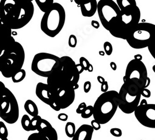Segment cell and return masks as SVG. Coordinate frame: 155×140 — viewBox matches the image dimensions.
<instances>
[{"mask_svg":"<svg viewBox=\"0 0 155 140\" xmlns=\"http://www.w3.org/2000/svg\"><path fill=\"white\" fill-rule=\"evenodd\" d=\"M86 107H87V106L85 103H81L78 106V108L76 109V113L78 114H81L83 113V112L84 110V109L86 108Z\"/></svg>","mask_w":155,"mask_h":140,"instance_id":"obj_35","label":"cell"},{"mask_svg":"<svg viewBox=\"0 0 155 140\" xmlns=\"http://www.w3.org/2000/svg\"><path fill=\"white\" fill-rule=\"evenodd\" d=\"M80 63L81 65L83 68H84V71H87V70L89 67V65H90V64H91V63H89V61L86 58H84L83 57H81L80 58Z\"/></svg>","mask_w":155,"mask_h":140,"instance_id":"obj_30","label":"cell"},{"mask_svg":"<svg viewBox=\"0 0 155 140\" xmlns=\"http://www.w3.org/2000/svg\"><path fill=\"white\" fill-rule=\"evenodd\" d=\"M104 52L105 54L108 55L110 56L113 52V47L112 44L109 42H105L104 44Z\"/></svg>","mask_w":155,"mask_h":140,"instance_id":"obj_28","label":"cell"},{"mask_svg":"<svg viewBox=\"0 0 155 140\" xmlns=\"http://www.w3.org/2000/svg\"><path fill=\"white\" fill-rule=\"evenodd\" d=\"M141 96H143L145 98H150L151 97V91L149 90H148L147 88H144L143 90H141Z\"/></svg>","mask_w":155,"mask_h":140,"instance_id":"obj_37","label":"cell"},{"mask_svg":"<svg viewBox=\"0 0 155 140\" xmlns=\"http://www.w3.org/2000/svg\"><path fill=\"white\" fill-rule=\"evenodd\" d=\"M58 119L62 122H66L68 119V116L66 113H60V114H58Z\"/></svg>","mask_w":155,"mask_h":140,"instance_id":"obj_39","label":"cell"},{"mask_svg":"<svg viewBox=\"0 0 155 140\" xmlns=\"http://www.w3.org/2000/svg\"><path fill=\"white\" fill-rule=\"evenodd\" d=\"M150 83H151V80H150V78L149 77H148L147 80V82H146V84H145V88H147L150 86Z\"/></svg>","mask_w":155,"mask_h":140,"instance_id":"obj_48","label":"cell"},{"mask_svg":"<svg viewBox=\"0 0 155 140\" xmlns=\"http://www.w3.org/2000/svg\"><path fill=\"white\" fill-rule=\"evenodd\" d=\"M141 88L135 83H124L119 93V107L126 114L134 113L141 100Z\"/></svg>","mask_w":155,"mask_h":140,"instance_id":"obj_7","label":"cell"},{"mask_svg":"<svg viewBox=\"0 0 155 140\" xmlns=\"http://www.w3.org/2000/svg\"><path fill=\"white\" fill-rule=\"evenodd\" d=\"M80 6L82 15L84 17L91 18L97 12V0H89L81 3Z\"/></svg>","mask_w":155,"mask_h":140,"instance_id":"obj_18","label":"cell"},{"mask_svg":"<svg viewBox=\"0 0 155 140\" xmlns=\"http://www.w3.org/2000/svg\"><path fill=\"white\" fill-rule=\"evenodd\" d=\"M91 89V83L90 81H86L83 86V90L85 93H88Z\"/></svg>","mask_w":155,"mask_h":140,"instance_id":"obj_38","label":"cell"},{"mask_svg":"<svg viewBox=\"0 0 155 140\" xmlns=\"http://www.w3.org/2000/svg\"><path fill=\"white\" fill-rule=\"evenodd\" d=\"M119 93L116 91H108L101 94L93 106L94 119L101 125L107 123L119 107Z\"/></svg>","mask_w":155,"mask_h":140,"instance_id":"obj_3","label":"cell"},{"mask_svg":"<svg viewBox=\"0 0 155 140\" xmlns=\"http://www.w3.org/2000/svg\"><path fill=\"white\" fill-rule=\"evenodd\" d=\"M83 119H89L93 116V106H88L81 114Z\"/></svg>","mask_w":155,"mask_h":140,"instance_id":"obj_26","label":"cell"},{"mask_svg":"<svg viewBox=\"0 0 155 140\" xmlns=\"http://www.w3.org/2000/svg\"><path fill=\"white\" fill-rule=\"evenodd\" d=\"M24 108L25 111L32 117L38 115V109L37 104L31 99H28L25 102Z\"/></svg>","mask_w":155,"mask_h":140,"instance_id":"obj_19","label":"cell"},{"mask_svg":"<svg viewBox=\"0 0 155 140\" xmlns=\"http://www.w3.org/2000/svg\"><path fill=\"white\" fill-rule=\"evenodd\" d=\"M148 76V71L144 63L135 59L129 61L124 76V83L131 81L136 83L143 90L145 88Z\"/></svg>","mask_w":155,"mask_h":140,"instance_id":"obj_11","label":"cell"},{"mask_svg":"<svg viewBox=\"0 0 155 140\" xmlns=\"http://www.w3.org/2000/svg\"><path fill=\"white\" fill-rule=\"evenodd\" d=\"M126 41L134 49L148 47L155 41V25L148 22H139L128 34Z\"/></svg>","mask_w":155,"mask_h":140,"instance_id":"obj_6","label":"cell"},{"mask_svg":"<svg viewBox=\"0 0 155 140\" xmlns=\"http://www.w3.org/2000/svg\"><path fill=\"white\" fill-rule=\"evenodd\" d=\"M136 119L141 125L149 129H155V104L138 106L134 112Z\"/></svg>","mask_w":155,"mask_h":140,"instance_id":"obj_12","label":"cell"},{"mask_svg":"<svg viewBox=\"0 0 155 140\" xmlns=\"http://www.w3.org/2000/svg\"><path fill=\"white\" fill-rule=\"evenodd\" d=\"M0 140H8V139L6 137H5V136L0 135Z\"/></svg>","mask_w":155,"mask_h":140,"instance_id":"obj_51","label":"cell"},{"mask_svg":"<svg viewBox=\"0 0 155 140\" xmlns=\"http://www.w3.org/2000/svg\"><path fill=\"white\" fill-rule=\"evenodd\" d=\"M35 2L41 11L45 12L54 3V0H35Z\"/></svg>","mask_w":155,"mask_h":140,"instance_id":"obj_21","label":"cell"},{"mask_svg":"<svg viewBox=\"0 0 155 140\" xmlns=\"http://www.w3.org/2000/svg\"><path fill=\"white\" fill-rule=\"evenodd\" d=\"M61 67L60 58L46 52L35 55L31 63V70L37 75L44 78H48Z\"/></svg>","mask_w":155,"mask_h":140,"instance_id":"obj_8","label":"cell"},{"mask_svg":"<svg viewBox=\"0 0 155 140\" xmlns=\"http://www.w3.org/2000/svg\"><path fill=\"white\" fill-rule=\"evenodd\" d=\"M15 42L12 35V30L0 21V57Z\"/></svg>","mask_w":155,"mask_h":140,"instance_id":"obj_15","label":"cell"},{"mask_svg":"<svg viewBox=\"0 0 155 140\" xmlns=\"http://www.w3.org/2000/svg\"><path fill=\"white\" fill-rule=\"evenodd\" d=\"M93 70H94V68H93V66L91 64H90V65H89V68H88L87 71H88L89 72H93Z\"/></svg>","mask_w":155,"mask_h":140,"instance_id":"obj_49","label":"cell"},{"mask_svg":"<svg viewBox=\"0 0 155 140\" xmlns=\"http://www.w3.org/2000/svg\"><path fill=\"white\" fill-rule=\"evenodd\" d=\"M99 54L101 55V56H104V55L106 54L104 51H99Z\"/></svg>","mask_w":155,"mask_h":140,"instance_id":"obj_50","label":"cell"},{"mask_svg":"<svg viewBox=\"0 0 155 140\" xmlns=\"http://www.w3.org/2000/svg\"><path fill=\"white\" fill-rule=\"evenodd\" d=\"M66 21V12L58 3H54L45 12L41 21V29L47 36L55 37L61 31Z\"/></svg>","mask_w":155,"mask_h":140,"instance_id":"obj_4","label":"cell"},{"mask_svg":"<svg viewBox=\"0 0 155 140\" xmlns=\"http://www.w3.org/2000/svg\"><path fill=\"white\" fill-rule=\"evenodd\" d=\"M37 131L47 140H58L56 130L47 120L42 119L38 125Z\"/></svg>","mask_w":155,"mask_h":140,"instance_id":"obj_16","label":"cell"},{"mask_svg":"<svg viewBox=\"0 0 155 140\" xmlns=\"http://www.w3.org/2000/svg\"><path fill=\"white\" fill-rule=\"evenodd\" d=\"M34 6L30 0H1L0 21L11 30L23 28L32 20Z\"/></svg>","mask_w":155,"mask_h":140,"instance_id":"obj_1","label":"cell"},{"mask_svg":"<svg viewBox=\"0 0 155 140\" xmlns=\"http://www.w3.org/2000/svg\"><path fill=\"white\" fill-rule=\"evenodd\" d=\"M94 131L91 125L83 124L76 131L72 140H91Z\"/></svg>","mask_w":155,"mask_h":140,"instance_id":"obj_17","label":"cell"},{"mask_svg":"<svg viewBox=\"0 0 155 140\" xmlns=\"http://www.w3.org/2000/svg\"><path fill=\"white\" fill-rule=\"evenodd\" d=\"M25 76H26V72L25 70L21 69L19 71L12 76L11 80L14 83H19L25 79Z\"/></svg>","mask_w":155,"mask_h":140,"instance_id":"obj_23","label":"cell"},{"mask_svg":"<svg viewBox=\"0 0 155 140\" xmlns=\"http://www.w3.org/2000/svg\"><path fill=\"white\" fill-rule=\"evenodd\" d=\"M64 131H65V133L68 138H72L76 131L74 123L71 122H67L65 127H64Z\"/></svg>","mask_w":155,"mask_h":140,"instance_id":"obj_22","label":"cell"},{"mask_svg":"<svg viewBox=\"0 0 155 140\" xmlns=\"http://www.w3.org/2000/svg\"><path fill=\"white\" fill-rule=\"evenodd\" d=\"M30 1H31V2H32V1H33V0H30Z\"/></svg>","mask_w":155,"mask_h":140,"instance_id":"obj_53","label":"cell"},{"mask_svg":"<svg viewBox=\"0 0 155 140\" xmlns=\"http://www.w3.org/2000/svg\"><path fill=\"white\" fill-rule=\"evenodd\" d=\"M74 1L76 4H77L78 5H80L81 3L87 2V1H89V0H74Z\"/></svg>","mask_w":155,"mask_h":140,"instance_id":"obj_45","label":"cell"},{"mask_svg":"<svg viewBox=\"0 0 155 140\" xmlns=\"http://www.w3.org/2000/svg\"><path fill=\"white\" fill-rule=\"evenodd\" d=\"M19 117L18 102L14 94L8 88L0 102V118L12 125L16 123Z\"/></svg>","mask_w":155,"mask_h":140,"instance_id":"obj_9","label":"cell"},{"mask_svg":"<svg viewBox=\"0 0 155 140\" xmlns=\"http://www.w3.org/2000/svg\"><path fill=\"white\" fill-rule=\"evenodd\" d=\"M152 69H153V71H154V73H155V65H154V66H153V68H152Z\"/></svg>","mask_w":155,"mask_h":140,"instance_id":"obj_52","label":"cell"},{"mask_svg":"<svg viewBox=\"0 0 155 140\" xmlns=\"http://www.w3.org/2000/svg\"><path fill=\"white\" fill-rule=\"evenodd\" d=\"M35 94L37 97L45 104L49 106L55 111H60L61 109L57 105L51 94L50 89L47 83H38L35 87Z\"/></svg>","mask_w":155,"mask_h":140,"instance_id":"obj_14","label":"cell"},{"mask_svg":"<svg viewBox=\"0 0 155 140\" xmlns=\"http://www.w3.org/2000/svg\"><path fill=\"white\" fill-rule=\"evenodd\" d=\"M97 81L100 83V84H102L103 83H104L106 81L105 79L102 77V76H98L97 78Z\"/></svg>","mask_w":155,"mask_h":140,"instance_id":"obj_44","label":"cell"},{"mask_svg":"<svg viewBox=\"0 0 155 140\" xmlns=\"http://www.w3.org/2000/svg\"><path fill=\"white\" fill-rule=\"evenodd\" d=\"M42 117L39 116H37L33 117L32 119H31V123H30V131H37V129L38 123H39Z\"/></svg>","mask_w":155,"mask_h":140,"instance_id":"obj_25","label":"cell"},{"mask_svg":"<svg viewBox=\"0 0 155 140\" xmlns=\"http://www.w3.org/2000/svg\"><path fill=\"white\" fill-rule=\"evenodd\" d=\"M8 130L5 123L2 121H0V135L8 138Z\"/></svg>","mask_w":155,"mask_h":140,"instance_id":"obj_27","label":"cell"},{"mask_svg":"<svg viewBox=\"0 0 155 140\" xmlns=\"http://www.w3.org/2000/svg\"><path fill=\"white\" fill-rule=\"evenodd\" d=\"M91 25L94 29H99L100 27V24L98 21L93 20L91 21Z\"/></svg>","mask_w":155,"mask_h":140,"instance_id":"obj_41","label":"cell"},{"mask_svg":"<svg viewBox=\"0 0 155 140\" xmlns=\"http://www.w3.org/2000/svg\"><path fill=\"white\" fill-rule=\"evenodd\" d=\"M28 140H47L42 136H41L38 132L34 133L30 135L28 138Z\"/></svg>","mask_w":155,"mask_h":140,"instance_id":"obj_31","label":"cell"},{"mask_svg":"<svg viewBox=\"0 0 155 140\" xmlns=\"http://www.w3.org/2000/svg\"><path fill=\"white\" fill-rule=\"evenodd\" d=\"M110 67L112 68V70L114 71H115L117 70V65H116V63L114 61H111L110 63Z\"/></svg>","mask_w":155,"mask_h":140,"instance_id":"obj_42","label":"cell"},{"mask_svg":"<svg viewBox=\"0 0 155 140\" xmlns=\"http://www.w3.org/2000/svg\"><path fill=\"white\" fill-rule=\"evenodd\" d=\"M91 125L93 127V129H94V130H95V131H98L101 128V124L100 123H99L97 121H96V120H94V119L91 121Z\"/></svg>","mask_w":155,"mask_h":140,"instance_id":"obj_34","label":"cell"},{"mask_svg":"<svg viewBox=\"0 0 155 140\" xmlns=\"http://www.w3.org/2000/svg\"><path fill=\"white\" fill-rule=\"evenodd\" d=\"M77 38L76 35L71 34L69 37V39H68V45L71 47V48H75L77 45Z\"/></svg>","mask_w":155,"mask_h":140,"instance_id":"obj_29","label":"cell"},{"mask_svg":"<svg viewBox=\"0 0 155 140\" xmlns=\"http://www.w3.org/2000/svg\"><path fill=\"white\" fill-rule=\"evenodd\" d=\"M140 18L141 11L137 6L130 10L121 12L119 19L109 32L114 37L126 40L128 34L139 23Z\"/></svg>","mask_w":155,"mask_h":140,"instance_id":"obj_5","label":"cell"},{"mask_svg":"<svg viewBox=\"0 0 155 140\" xmlns=\"http://www.w3.org/2000/svg\"><path fill=\"white\" fill-rule=\"evenodd\" d=\"M148 104V103H147V100L146 99H142L141 100H140V104H139V106H143V105H146V104Z\"/></svg>","mask_w":155,"mask_h":140,"instance_id":"obj_47","label":"cell"},{"mask_svg":"<svg viewBox=\"0 0 155 140\" xmlns=\"http://www.w3.org/2000/svg\"><path fill=\"white\" fill-rule=\"evenodd\" d=\"M116 3L121 12L130 10L137 6L136 0H116Z\"/></svg>","mask_w":155,"mask_h":140,"instance_id":"obj_20","label":"cell"},{"mask_svg":"<svg viewBox=\"0 0 155 140\" xmlns=\"http://www.w3.org/2000/svg\"><path fill=\"white\" fill-rule=\"evenodd\" d=\"M60 60L61 63V71L71 83L74 90H76L78 89V82L80 80V74L77 68L76 63L68 56L60 57Z\"/></svg>","mask_w":155,"mask_h":140,"instance_id":"obj_13","label":"cell"},{"mask_svg":"<svg viewBox=\"0 0 155 140\" xmlns=\"http://www.w3.org/2000/svg\"><path fill=\"white\" fill-rule=\"evenodd\" d=\"M140 140H143V139H140Z\"/></svg>","mask_w":155,"mask_h":140,"instance_id":"obj_54","label":"cell"},{"mask_svg":"<svg viewBox=\"0 0 155 140\" xmlns=\"http://www.w3.org/2000/svg\"><path fill=\"white\" fill-rule=\"evenodd\" d=\"M110 134L115 137H120L122 135V132L121 129L119 128H112L110 130Z\"/></svg>","mask_w":155,"mask_h":140,"instance_id":"obj_32","label":"cell"},{"mask_svg":"<svg viewBox=\"0 0 155 140\" xmlns=\"http://www.w3.org/2000/svg\"><path fill=\"white\" fill-rule=\"evenodd\" d=\"M142 58H143V57H142V55H140V54H137V55H135L134 56V59H135V60H137L141 61V60H142Z\"/></svg>","mask_w":155,"mask_h":140,"instance_id":"obj_46","label":"cell"},{"mask_svg":"<svg viewBox=\"0 0 155 140\" xmlns=\"http://www.w3.org/2000/svg\"><path fill=\"white\" fill-rule=\"evenodd\" d=\"M25 61V51L22 45L16 41L0 57V73L6 78H11L22 69Z\"/></svg>","mask_w":155,"mask_h":140,"instance_id":"obj_2","label":"cell"},{"mask_svg":"<svg viewBox=\"0 0 155 140\" xmlns=\"http://www.w3.org/2000/svg\"><path fill=\"white\" fill-rule=\"evenodd\" d=\"M21 126L22 129L26 132L30 131V123H31V119L28 115H24L21 120Z\"/></svg>","mask_w":155,"mask_h":140,"instance_id":"obj_24","label":"cell"},{"mask_svg":"<svg viewBox=\"0 0 155 140\" xmlns=\"http://www.w3.org/2000/svg\"><path fill=\"white\" fill-rule=\"evenodd\" d=\"M76 67H77L78 70V71L80 72V74L82 73L84 71V68H83V67L81 66V65L80 64V63H78V64H76Z\"/></svg>","mask_w":155,"mask_h":140,"instance_id":"obj_43","label":"cell"},{"mask_svg":"<svg viewBox=\"0 0 155 140\" xmlns=\"http://www.w3.org/2000/svg\"><path fill=\"white\" fill-rule=\"evenodd\" d=\"M148 49L149 50V52H150L151 55L155 60V41L148 47Z\"/></svg>","mask_w":155,"mask_h":140,"instance_id":"obj_36","label":"cell"},{"mask_svg":"<svg viewBox=\"0 0 155 140\" xmlns=\"http://www.w3.org/2000/svg\"><path fill=\"white\" fill-rule=\"evenodd\" d=\"M97 12L102 26L109 31L121 14L117 3L113 0H99Z\"/></svg>","mask_w":155,"mask_h":140,"instance_id":"obj_10","label":"cell"},{"mask_svg":"<svg viewBox=\"0 0 155 140\" xmlns=\"http://www.w3.org/2000/svg\"><path fill=\"white\" fill-rule=\"evenodd\" d=\"M6 89L7 87L5 86V84L0 81V102H1V100L6 91Z\"/></svg>","mask_w":155,"mask_h":140,"instance_id":"obj_33","label":"cell"},{"mask_svg":"<svg viewBox=\"0 0 155 140\" xmlns=\"http://www.w3.org/2000/svg\"><path fill=\"white\" fill-rule=\"evenodd\" d=\"M108 90H109V84L107 81H105L104 83L101 84V90L102 93H106V92L108 91Z\"/></svg>","mask_w":155,"mask_h":140,"instance_id":"obj_40","label":"cell"}]
</instances>
